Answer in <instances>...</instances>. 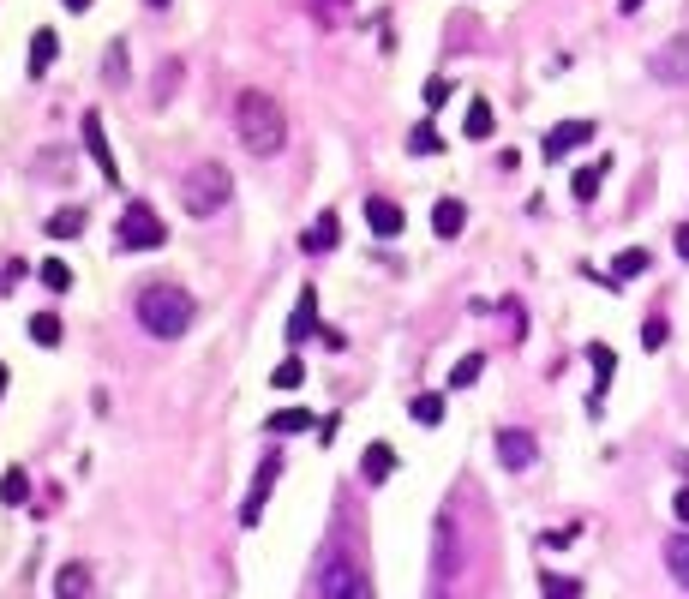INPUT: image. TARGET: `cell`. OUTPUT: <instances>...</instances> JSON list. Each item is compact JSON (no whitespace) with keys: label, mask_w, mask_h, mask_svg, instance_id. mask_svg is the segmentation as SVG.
<instances>
[{"label":"cell","mask_w":689,"mask_h":599,"mask_svg":"<svg viewBox=\"0 0 689 599\" xmlns=\"http://www.w3.org/2000/svg\"><path fill=\"white\" fill-rule=\"evenodd\" d=\"M234 138L252 150V156H276L288 144V114L270 90H240L234 96Z\"/></svg>","instance_id":"cell-1"},{"label":"cell","mask_w":689,"mask_h":599,"mask_svg":"<svg viewBox=\"0 0 689 599\" xmlns=\"http://www.w3.org/2000/svg\"><path fill=\"white\" fill-rule=\"evenodd\" d=\"M132 312H138V324L150 330V336H162V342H174L186 324H192V294L180 288V282H144L138 288V300H132Z\"/></svg>","instance_id":"cell-2"},{"label":"cell","mask_w":689,"mask_h":599,"mask_svg":"<svg viewBox=\"0 0 689 599\" xmlns=\"http://www.w3.org/2000/svg\"><path fill=\"white\" fill-rule=\"evenodd\" d=\"M228 192H234V180H228L222 162H198V168L180 174V210L186 216H216L228 204Z\"/></svg>","instance_id":"cell-3"},{"label":"cell","mask_w":689,"mask_h":599,"mask_svg":"<svg viewBox=\"0 0 689 599\" xmlns=\"http://www.w3.org/2000/svg\"><path fill=\"white\" fill-rule=\"evenodd\" d=\"M114 234H120V246H126V252H156V246L168 240V228H162V216H156L150 204H126Z\"/></svg>","instance_id":"cell-4"},{"label":"cell","mask_w":689,"mask_h":599,"mask_svg":"<svg viewBox=\"0 0 689 599\" xmlns=\"http://www.w3.org/2000/svg\"><path fill=\"white\" fill-rule=\"evenodd\" d=\"M318 594L324 599H372V576H366L348 552H336V558L324 564V576H318Z\"/></svg>","instance_id":"cell-5"},{"label":"cell","mask_w":689,"mask_h":599,"mask_svg":"<svg viewBox=\"0 0 689 599\" xmlns=\"http://www.w3.org/2000/svg\"><path fill=\"white\" fill-rule=\"evenodd\" d=\"M282 480V450H270L264 462H258V480H252V492H246V504H240V528H258V516H264V498H270V486Z\"/></svg>","instance_id":"cell-6"},{"label":"cell","mask_w":689,"mask_h":599,"mask_svg":"<svg viewBox=\"0 0 689 599\" xmlns=\"http://www.w3.org/2000/svg\"><path fill=\"white\" fill-rule=\"evenodd\" d=\"M648 72H654L660 84H689V36H672L666 48H654Z\"/></svg>","instance_id":"cell-7"},{"label":"cell","mask_w":689,"mask_h":599,"mask_svg":"<svg viewBox=\"0 0 689 599\" xmlns=\"http://www.w3.org/2000/svg\"><path fill=\"white\" fill-rule=\"evenodd\" d=\"M534 456H540V444H534V432H522V426H504V432H498V462H504L510 474H522V468H534Z\"/></svg>","instance_id":"cell-8"},{"label":"cell","mask_w":689,"mask_h":599,"mask_svg":"<svg viewBox=\"0 0 689 599\" xmlns=\"http://www.w3.org/2000/svg\"><path fill=\"white\" fill-rule=\"evenodd\" d=\"M588 138H594V120H564V126H552V132H546L540 156H546V162H564V156H570L576 144H588Z\"/></svg>","instance_id":"cell-9"},{"label":"cell","mask_w":689,"mask_h":599,"mask_svg":"<svg viewBox=\"0 0 689 599\" xmlns=\"http://www.w3.org/2000/svg\"><path fill=\"white\" fill-rule=\"evenodd\" d=\"M84 150H90V162L102 168V180H120V162H114V150H108V138H102V114H96V108H84Z\"/></svg>","instance_id":"cell-10"},{"label":"cell","mask_w":689,"mask_h":599,"mask_svg":"<svg viewBox=\"0 0 689 599\" xmlns=\"http://www.w3.org/2000/svg\"><path fill=\"white\" fill-rule=\"evenodd\" d=\"M402 222H408V216H402V204H390V198H366V228H372V234L396 240V234H402Z\"/></svg>","instance_id":"cell-11"},{"label":"cell","mask_w":689,"mask_h":599,"mask_svg":"<svg viewBox=\"0 0 689 599\" xmlns=\"http://www.w3.org/2000/svg\"><path fill=\"white\" fill-rule=\"evenodd\" d=\"M312 336H318V294H312V288H300L294 318H288V342H312Z\"/></svg>","instance_id":"cell-12"},{"label":"cell","mask_w":689,"mask_h":599,"mask_svg":"<svg viewBox=\"0 0 689 599\" xmlns=\"http://www.w3.org/2000/svg\"><path fill=\"white\" fill-rule=\"evenodd\" d=\"M462 228H468V210H462V198H438V204H432V234H438V240H456Z\"/></svg>","instance_id":"cell-13"},{"label":"cell","mask_w":689,"mask_h":599,"mask_svg":"<svg viewBox=\"0 0 689 599\" xmlns=\"http://www.w3.org/2000/svg\"><path fill=\"white\" fill-rule=\"evenodd\" d=\"M606 168H612V156H600V162H588V168H576V180H570V192H576V204H594V198H600V180H606Z\"/></svg>","instance_id":"cell-14"},{"label":"cell","mask_w":689,"mask_h":599,"mask_svg":"<svg viewBox=\"0 0 689 599\" xmlns=\"http://www.w3.org/2000/svg\"><path fill=\"white\" fill-rule=\"evenodd\" d=\"M360 474H366L372 486H378V480H390V474H396V450H390V444H366V456H360Z\"/></svg>","instance_id":"cell-15"},{"label":"cell","mask_w":689,"mask_h":599,"mask_svg":"<svg viewBox=\"0 0 689 599\" xmlns=\"http://www.w3.org/2000/svg\"><path fill=\"white\" fill-rule=\"evenodd\" d=\"M54 599H90V570H84V564H60Z\"/></svg>","instance_id":"cell-16"},{"label":"cell","mask_w":689,"mask_h":599,"mask_svg":"<svg viewBox=\"0 0 689 599\" xmlns=\"http://www.w3.org/2000/svg\"><path fill=\"white\" fill-rule=\"evenodd\" d=\"M84 222H90V210H84V204L54 210V216H48V240H72V234H84Z\"/></svg>","instance_id":"cell-17"},{"label":"cell","mask_w":689,"mask_h":599,"mask_svg":"<svg viewBox=\"0 0 689 599\" xmlns=\"http://www.w3.org/2000/svg\"><path fill=\"white\" fill-rule=\"evenodd\" d=\"M588 366H594V378H600V384H594V408H600V396H606V384H612V372H618V354H612L606 342H594V348H588Z\"/></svg>","instance_id":"cell-18"},{"label":"cell","mask_w":689,"mask_h":599,"mask_svg":"<svg viewBox=\"0 0 689 599\" xmlns=\"http://www.w3.org/2000/svg\"><path fill=\"white\" fill-rule=\"evenodd\" d=\"M666 570H672L678 588H689V534H672V540H666Z\"/></svg>","instance_id":"cell-19"},{"label":"cell","mask_w":689,"mask_h":599,"mask_svg":"<svg viewBox=\"0 0 689 599\" xmlns=\"http://www.w3.org/2000/svg\"><path fill=\"white\" fill-rule=\"evenodd\" d=\"M336 234H342V228H336V216L324 210V216L306 228V240H300V246H306V252H330V246H336Z\"/></svg>","instance_id":"cell-20"},{"label":"cell","mask_w":689,"mask_h":599,"mask_svg":"<svg viewBox=\"0 0 689 599\" xmlns=\"http://www.w3.org/2000/svg\"><path fill=\"white\" fill-rule=\"evenodd\" d=\"M318 420L306 414V408H282V414H270V426L264 432H276V438H288V432H312Z\"/></svg>","instance_id":"cell-21"},{"label":"cell","mask_w":689,"mask_h":599,"mask_svg":"<svg viewBox=\"0 0 689 599\" xmlns=\"http://www.w3.org/2000/svg\"><path fill=\"white\" fill-rule=\"evenodd\" d=\"M54 48H60V42H54V30H36V36H30V72H36V78L54 66Z\"/></svg>","instance_id":"cell-22"},{"label":"cell","mask_w":689,"mask_h":599,"mask_svg":"<svg viewBox=\"0 0 689 599\" xmlns=\"http://www.w3.org/2000/svg\"><path fill=\"white\" fill-rule=\"evenodd\" d=\"M462 126H468V138H492V126H498L492 102H480V96H474V102H468V120H462Z\"/></svg>","instance_id":"cell-23"},{"label":"cell","mask_w":689,"mask_h":599,"mask_svg":"<svg viewBox=\"0 0 689 599\" xmlns=\"http://www.w3.org/2000/svg\"><path fill=\"white\" fill-rule=\"evenodd\" d=\"M642 270H648V252H642V246L618 252V258H612V288H618V282H630V276H642Z\"/></svg>","instance_id":"cell-24"},{"label":"cell","mask_w":689,"mask_h":599,"mask_svg":"<svg viewBox=\"0 0 689 599\" xmlns=\"http://www.w3.org/2000/svg\"><path fill=\"white\" fill-rule=\"evenodd\" d=\"M0 498H6L12 510L30 504V474H24V468H6V474H0Z\"/></svg>","instance_id":"cell-25"},{"label":"cell","mask_w":689,"mask_h":599,"mask_svg":"<svg viewBox=\"0 0 689 599\" xmlns=\"http://www.w3.org/2000/svg\"><path fill=\"white\" fill-rule=\"evenodd\" d=\"M30 342H36V348H60V318H54V312H36V318H30Z\"/></svg>","instance_id":"cell-26"},{"label":"cell","mask_w":689,"mask_h":599,"mask_svg":"<svg viewBox=\"0 0 689 599\" xmlns=\"http://www.w3.org/2000/svg\"><path fill=\"white\" fill-rule=\"evenodd\" d=\"M408 414H414L420 426H444V396H432V390H426V396H414V402H408Z\"/></svg>","instance_id":"cell-27"},{"label":"cell","mask_w":689,"mask_h":599,"mask_svg":"<svg viewBox=\"0 0 689 599\" xmlns=\"http://www.w3.org/2000/svg\"><path fill=\"white\" fill-rule=\"evenodd\" d=\"M480 372H486V354H462V360H456V372H450V390H468Z\"/></svg>","instance_id":"cell-28"},{"label":"cell","mask_w":689,"mask_h":599,"mask_svg":"<svg viewBox=\"0 0 689 599\" xmlns=\"http://www.w3.org/2000/svg\"><path fill=\"white\" fill-rule=\"evenodd\" d=\"M270 384H276V390H300V384H306V366H300V360L288 354V360L276 366V378H270Z\"/></svg>","instance_id":"cell-29"},{"label":"cell","mask_w":689,"mask_h":599,"mask_svg":"<svg viewBox=\"0 0 689 599\" xmlns=\"http://www.w3.org/2000/svg\"><path fill=\"white\" fill-rule=\"evenodd\" d=\"M540 588H546V599H582L576 576H540Z\"/></svg>","instance_id":"cell-30"},{"label":"cell","mask_w":689,"mask_h":599,"mask_svg":"<svg viewBox=\"0 0 689 599\" xmlns=\"http://www.w3.org/2000/svg\"><path fill=\"white\" fill-rule=\"evenodd\" d=\"M408 150H414V156H438V150H444V138H438L432 126H414V138H408Z\"/></svg>","instance_id":"cell-31"},{"label":"cell","mask_w":689,"mask_h":599,"mask_svg":"<svg viewBox=\"0 0 689 599\" xmlns=\"http://www.w3.org/2000/svg\"><path fill=\"white\" fill-rule=\"evenodd\" d=\"M36 276H42L48 288H72V270H66L60 258H42V270H36Z\"/></svg>","instance_id":"cell-32"},{"label":"cell","mask_w":689,"mask_h":599,"mask_svg":"<svg viewBox=\"0 0 689 599\" xmlns=\"http://www.w3.org/2000/svg\"><path fill=\"white\" fill-rule=\"evenodd\" d=\"M666 336H672V330H666V318H648V324H642V348H648V354H660V348H666Z\"/></svg>","instance_id":"cell-33"},{"label":"cell","mask_w":689,"mask_h":599,"mask_svg":"<svg viewBox=\"0 0 689 599\" xmlns=\"http://www.w3.org/2000/svg\"><path fill=\"white\" fill-rule=\"evenodd\" d=\"M444 102H450V84H444V78H432V84H426V108H444Z\"/></svg>","instance_id":"cell-34"},{"label":"cell","mask_w":689,"mask_h":599,"mask_svg":"<svg viewBox=\"0 0 689 599\" xmlns=\"http://www.w3.org/2000/svg\"><path fill=\"white\" fill-rule=\"evenodd\" d=\"M576 534H582V528H552V534H546V546H576Z\"/></svg>","instance_id":"cell-35"},{"label":"cell","mask_w":689,"mask_h":599,"mask_svg":"<svg viewBox=\"0 0 689 599\" xmlns=\"http://www.w3.org/2000/svg\"><path fill=\"white\" fill-rule=\"evenodd\" d=\"M672 516H678V522L689 528V486H678V498H672Z\"/></svg>","instance_id":"cell-36"},{"label":"cell","mask_w":689,"mask_h":599,"mask_svg":"<svg viewBox=\"0 0 689 599\" xmlns=\"http://www.w3.org/2000/svg\"><path fill=\"white\" fill-rule=\"evenodd\" d=\"M672 240H678V258H689V222L678 228V234H672Z\"/></svg>","instance_id":"cell-37"},{"label":"cell","mask_w":689,"mask_h":599,"mask_svg":"<svg viewBox=\"0 0 689 599\" xmlns=\"http://www.w3.org/2000/svg\"><path fill=\"white\" fill-rule=\"evenodd\" d=\"M60 6H66V12H90L96 0H60Z\"/></svg>","instance_id":"cell-38"},{"label":"cell","mask_w":689,"mask_h":599,"mask_svg":"<svg viewBox=\"0 0 689 599\" xmlns=\"http://www.w3.org/2000/svg\"><path fill=\"white\" fill-rule=\"evenodd\" d=\"M642 6H648V0H618V12H624V18H630V12H642Z\"/></svg>","instance_id":"cell-39"},{"label":"cell","mask_w":689,"mask_h":599,"mask_svg":"<svg viewBox=\"0 0 689 599\" xmlns=\"http://www.w3.org/2000/svg\"><path fill=\"white\" fill-rule=\"evenodd\" d=\"M0 390H6V366H0Z\"/></svg>","instance_id":"cell-40"},{"label":"cell","mask_w":689,"mask_h":599,"mask_svg":"<svg viewBox=\"0 0 689 599\" xmlns=\"http://www.w3.org/2000/svg\"><path fill=\"white\" fill-rule=\"evenodd\" d=\"M150 6H168V0H150Z\"/></svg>","instance_id":"cell-41"},{"label":"cell","mask_w":689,"mask_h":599,"mask_svg":"<svg viewBox=\"0 0 689 599\" xmlns=\"http://www.w3.org/2000/svg\"><path fill=\"white\" fill-rule=\"evenodd\" d=\"M330 6H348V0H330Z\"/></svg>","instance_id":"cell-42"}]
</instances>
